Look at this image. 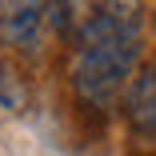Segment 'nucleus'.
Wrapping results in <instances>:
<instances>
[{
    "instance_id": "1",
    "label": "nucleus",
    "mask_w": 156,
    "mask_h": 156,
    "mask_svg": "<svg viewBox=\"0 0 156 156\" xmlns=\"http://www.w3.org/2000/svg\"><path fill=\"white\" fill-rule=\"evenodd\" d=\"M140 68V40H112L96 48H80L72 64V84L76 96L92 104L96 112L116 108L120 92L128 88L132 72Z\"/></svg>"
},
{
    "instance_id": "4",
    "label": "nucleus",
    "mask_w": 156,
    "mask_h": 156,
    "mask_svg": "<svg viewBox=\"0 0 156 156\" xmlns=\"http://www.w3.org/2000/svg\"><path fill=\"white\" fill-rule=\"evenodd\" d=\"M44 32V4H4L0 8V40L16 52H36Z\"/></svg>"
},
{
    "instance_id": "3",
    "label": "nucleus",
    "mask_w": 156,
    "mask_h": 156,
    "mask_svg": "<svg viewBox=\"0 0 156 156\" xmlns=\"http://www.w3.org/2000/svg\"><path fill=\"white\" fill-rule=\"evenodd\" d=\"M124 116H128L132 132L156 136V60L132 72L128 92H124Z\"/></svg>"
},
{
    "instance_id": "2",
    "label": "nucleus",
    "mask_w": 156,
    "mask_h": 156,
    "mask_svg": "<svg viewBox=\"0 0 156 156\" xmlns=\"http://www.w3.org/2000/svg\"><path fill=\"white\" fill-rule=\"evenodd\" d=\"M144 28V8L140 4H96L80 12L72 36L80 48H96V44H112V40H140Z\"/></svg>"
},
{
    "instance_id": "5",
    "label": "nucleus",
    "mask_w": 156,
    "mask_h": 156,
    "mask_svg": "<svg viewBox=\"0 0 156 156\" xmlns=\"http://www.w3.org/2000/svg\"><path fill=\"white\" fill-rule=\"evenodd\" d=\"M28 100V80L16 60H0V104L4 108H24Z\"/></svg>"
},
{
    "instance_id": "6",
    "label": "nucleus",
    "mask_w": 156,
    "mask_h": 156,
    "mask_svg": "<svg viewBox=\"0 0 156 156\" xmlns=\"http://www.w3.org/2000/svg\"><path fill=\"white\" fill-rule=\"evenodd\" d=\"M44 20L56 28V32H72L76 20H80V8L76 4H44Z\"/></svg>"
}]
</instances>
